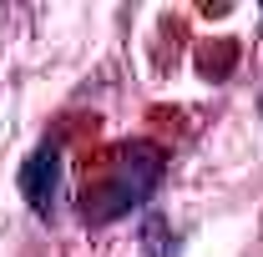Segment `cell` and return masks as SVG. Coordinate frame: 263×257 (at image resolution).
<instances>
[{
  "instance_id": "2",
  "label": "cell",
  "mask_w": 263,
  "mask_h": 257,
  "mask_svg": "<svg viewBox=\"0 0 263 257\" xmlns=\"http://www.w3.org/2000/svg\"><path fill=\"white\" fill-rule=\"evenodd\" d=\"M142 237H147V252H152V257H172V252H167V247H162V242H167V227L157 222V217L147 222V232H142Z\"/></svg>"
},
{
  "instance_id": "1",
  "label": "cell",
  "mask_w": 263,
  "mask_h": 257,
  "mask_svg": "<svg viewBox=\"0 0 263 257\" xmlns=\"http://www.w3.org/2000/svg\"><path fill=\"white\" fill-rule=\"evenodd\" d=\"M56 182H61V152L56 146H35L31 157H26V166H21V192H26L35 217H51Z\"/></svg>"
}]
</instances>
